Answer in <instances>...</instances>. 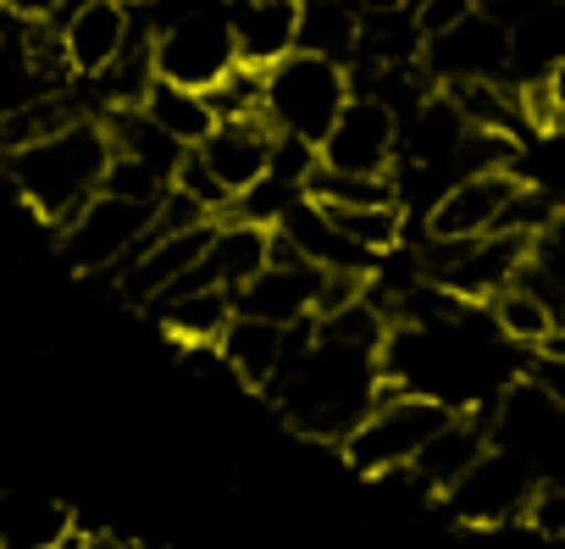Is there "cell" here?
<instances>
[{"label": "cell", "instance_id": "obj_1", "mask_svg": "<svg viewBox=\"0 0 565 549\" xmlns=\"http://www.w3.org/2000/svg\"><path fill=\"white\" fill-rule=\"evenodd\" d=\"M106 167H111V139H106V123L100 117H78L34 145H23L18 156L0 161V178L12 183V194L45 217L51 228H62L73 211H84L100 183H106Z\"/></svg>", "mask_w": 565, "mask_h": 549}, {"label": "cell", "instance_id": "obj_2", "mask_svg": "<svg viewBox=\"0 0 565 549\" xmlns=\"http://www.w3.org/2000/svg\"><path fill=\"white\" fill-rule=\"evenodd\" d=\"M455 416V405L444 400H427V394H411V389H394L383 378V394L377 405L350 427V439L339 444L344 461L361 472V477H383L394 466H411L422 455V444Z\"/></svg>", "mask_w": 565, "mask_h": 549}, {"label": "cell", "instance_id": "obj_3", "mask_svg": "<svg viewBox=\"0 0 565 549\" xmlns=\"http://www.w3.org/2000/svg\"><path fill=\"white\" fill-rule=\"evenodd\" d=\"M344 106H350V67H339V62L295 51L277 67H266V123H271V134H295L306 145H322Z\"/></svg>", "mask_w": 565, "mask_h": 549}, {"label": "cell", "instance_id": "obj_4", "mask_svg": "<svg viewBox=\"0 0 565 549\" xmlns=\"http://www.w3.org/2000/svg\"><path fill=\"white\" fill-rule=\"evenodd\" d=\"M532 261V239L521 233H482V239H433L422 255V278L455 300H493L521 278Z\"/></svg>", "mask_w": 565, "mask_h": 549}, {"label": "cell", "instance_id": "obj_5", "mask_svg": "<svg viewBox=\"0 0 565 549\" xmlns=\"http://www.w3.org/2000/svg\"><path fill=\"white\" fill-rule=\"evenodd\" d=\"M150 222H156V200H128L100 189L84 211H73L56 228V239L73 272H117L150 239Z\"/></svg>", "mask_w": 565, "mask_h": 549}, {"label": "cell", "instance_id": "obj_6", "mask_svg": "<svg viewBox=\"0 0 565 549\" xmlns=\"http://www.w3.org/2000/svg\"><path fill=\"white\" fill-rule=\"evenodd\" d=\"M422 67L433 84H504L510 67V23H499L493 12H466L460 23L427 34L422 45Z\"/></svg>", "mask_w": 565, "mask_h": 549}, {"label": "cell", "instance_id": "obj_7", "mask_svg": "<svg viewBox=\"0 0 565 549\" xmlns=\"http://www.w3.org/2000/svg\"><path fill=\"white\" fill-rule=\"evenodd\" d=\"M532 494H537V472L521 455L488 444V455L444 494V505L466 527H510V521H526Z\"/></svg>", "mask_w": 565, "mask_h": 549}, {"label": "cell", "instance_id": "obj_8", "mask_svg": "<svg viewBox=\"0 0 565 549\" xmlns=\"http://www.w3.org/2000/svg\"><path fill=\"white\" fill-rule=\"evenodd\" d=\"M317 289H322V272L311 261H300L282 233H271V261H266L260 278H249L233 295V312L255 317V323H271V328H295V323L317 317Z\"/></svg>", "mask_w": 565, "mask_h": 549}, {"label": "cell", "instance_id": "obj_9", "mask_svg": "<svg viewBox=\"0 0 565 549\" xmlns=\"http://www.w3.org/2000/svg\"><path fill=\"white\" fill-rule=\"evenodd\" d=\"M317 150H322V167H333V172L388 178L399 161V117L366 95H350V106L339 112V123L328 128V139Z\"/></svg>", "mask_w": 565, "mask_h": 549}, {"label": "cell", "instance_id": "obj_10", "mask_svg": "<svg viewBox=\"0 0 565 549\" xmlns=\"http://www.w3.org/2000/svg\"><path fill=\"white\" fill-rule=\"evenodd\" d=\"M51 29H56V40H62L67 73H73V78H95V73H106V67L128 51L134 7H128V0H73V7H67Z\"/></svg>", "mask_w": 565, "mask_h": 549}, {"label": "cell", "instance_id": "obj_11", "mask_svg": "<svg viewBox=\"0 0 565 549\" xmlns=\"http://www.w3.org/2000/svg\"><path fill=\"white\" fill-rule=\"evenodd\" d=\"M266 261H271V228H260V222H238V217H227V222L216 217V222H211V244H205L200 266L189 272V278H183L178 289L216 284V289L238 295L249 278H260V272H266Z\"/></svg>", "mask_w": 565, "mask_h": 549}, {"label": "cell", "instance_id": "obj_12", "mask_svg": "<svg viewBox=\"0 0 565 549\" xmlns=\"http://www.w3.org/2000/svg\"><path fill=\"white\" fill-rule=\"evenodd\" d=\"M515 189H521V178H510V172H471V178L449 183L444 200L427 211V239H482V233H499V217H504Z\"/></svg>", "mask_w": 565, "mask_h": 549}, {"label": "cell", "instance_id": "obj_13", "mask_svg": "<svg viewBox=\"0 0 565 549\" xmlns=\"http://www.w3.org/2000/svg\"><path fill=\"white\" fill-rule=\"evenodd\" d=\"M271 123L266 117H238V123H216L194 156L205 161V172L227 189V200H238L244 189H255L266 178V161H271Z\"/></svg>", "mask_w": 565, "mask_h": 549}, {"label": "cell", "instance_id": "obj_14", "mask_svg": "<svg viewBox=\"0 0 565 549\" xmlns=\"http://www.w3.org/2000/svg\"><path fill=\"white\" fill-rule=\"evenodd\" d=\"M466 134H471V123L460 117V106L444 89H433L416 112L399 117V156H405V167H449L455 172Z\"/></svg>", "mask_w": 565, "mask_h": 549}, {"label": "cell", "instance_id": "obj_15", "mask_svg": "<svg viewBox=\"0 0 565 549\" xmlns=\"http://www.w3.org/2000/svg\"><path fill=\"white\" fill-rule=\"evenodd\" d=\"M78 538V516L62 499L0 488V549H67Z\"/></svg>", "mask_w": 565, "mask_h": 549}, {"label": "cell", "instance_id": "obj_16", "mask_svg": "<svg viewBox=\"0 0 565 549\" xmlns=\"http://www.w3.org/2000/svg\"><path fill=\"white\" fill-rule=\"evenodd\" d=\"M482 455H488V422L455 411V416L422 444V455L411 461V472L422 477L427 494H449V488H455Z\"/></svg>", "mask_w": 565, "mask_h": 549}, {"label": "cell", "instance_id": "obj_17", "mask_svg": "<svg viewBox=\"0 0 565 549\" xmlns=\"http://www.w3.org/2000/svg\"><path fill=\"white\" fill-rule=\"evenodd\" d=\"M156 323L189 350V345H222L227 323L238 317L233 312V295L216 289V284H200V289H167L161 300H150Z\"/></svg>", "mask_w": 565, "mask_h": 549}, {"label": "cell", "instance_id": "obj_18", "mask_svg": "<svg viewBox=\"0 0 565 549\" xmlns=\"http://www.w3.org/2000/svg\"><path fill=\"white\" fill-rule=\"evenodd\" d=\"M233 367V378L244 389H271L282 361H289V328H271V323H255V317H233L222 345H216Z\"/></svg>", "mask_w": 565, "mask_h": 549}, {"label": "cell", "instance_id": "obj_19", "mask_svg": "<svg viewBox=\"0 0 565 549\" xmlns=\"http://www.w3.org/2000/svg\"><path fill=\"white\" fill-rule=\"evenodd\" d=\"M361 45V7L355 0H300V51L322 62H350Z\"/></svg>", "mask_w": 565, "mask_h": 549}, {"label": "cell", "instance_id": "obj_20", "mask_svg": "<svg viewBox=\"0 0 565 549\" xmlns=\"http://www.w3.org/2000/svg\"><path fill=\"white\" fill-rule=\"evenodd\" d=\"M161 134H172L183 150H194L211 128H216V117H211V106H205V95L200 89H178V84H150V95H145V106H139Z\"/></svg>", "mask_w": 565, "mask_h": 549}, {"label": "cell", "instance_id": "obj_21", "mask_svg": "<svg viewBox=\"0 0 565 549\" xmlns=\"http://www.w3.org/2000/svg\"><path fill=\"white\" fill-rule=\"evenodd\" d=\"M488 306H493V328H499L504 339H515V345H537V350L554 339V312H548V300L532 295L521 278H515L510 289H499Z\"/></svg>", "mask_w": 565, "mask_h": 549}, {"label": "cell", "instance_id": "obj_22", "mask_svg": "<svg viewBox=\"0 0 565 549\" xmlns=\"http://www.w3.org/2000/svg\"><path fill=\"white\" fill-rule=\"evenodd\" d=\"M333 217V228L361 244L366 255H394L405 239V211L399 205H322Z\"/></svg>", "mask_w": 565, "mask_h": 549}, {"label": "cell", "instance_id": "obj_23", "mask_svg": "<svg viewBox=\"0 0 565 549\" xmlns=\"http://www.w3.org/2000/svg\"><path fill=\"white\" fill-rule=\"evenodd\" d=\"M73 0H0V12L7 18H23V23H56Z\"/></svg>", "mask_w": 565, "mask_h": 549}, {"label": "cell", "instance_id": "obj_24", "mask_svg": "<svg viewBox=\"0 0 565 549\" xmlns=\"http://www.w3.org/2000/svg\"><path fill=\"white\" fill-rule=\"evenodd\" d=\"M532 383L565 411V356H537V367H532Z\"/></svg>", "mask_w": 565, "mask_h": 549}, {"label": "cell", "instance_id": "obj_25", "mask_svg": "<svg viewBox=\"0 0 565 549\" xmlns=\"http://www.w3.org/2000/svg\"><path fill=\"white\" fill-rule=\"evenodd\" d=\"M543 84H548V95H554V106H559V117H565V56L548 67V78H543Z\"/></svg>", "mask_w": 565, "mask_h": 549}, {"label": "cell", "instance_id": "obj_26", "mask_svg": "<svg viewBox=\"0 0 565 549\" xmlns=\"http://www.w3.org/2000/svg\"><path fill=\"white\" fill-rule=\"evenodd\" d=\"M361 12H416V0H355Z\"/></svg>", "mask_w": 565, "mask_h": 549}, {"label": "cell", "instance_id": "obj_27", "mask_svg": "<svg viewBox=\"0 0 565 549\" xmlns=\"http://www.w3.org/2000/svg\"><path fill=\"white\" fill-rule=\"evenodd\" d=\"M78 549H134V543H122V538H111V532H95V538L78 532Z\"/></svg>", "mask_w": 565, "mask_h": 549}, {"label": "cell", "instance_id": "obj_28", "mask_svg": "<svg viewBox=\"0 0 565 549\" xmlns=\"http://www.w3.org/2000/svg\"><path fill=\"white\" fill-rule=\"evenodd\" d=\"M482 12H499V7H521V0H477Z\"/></svg>", "mask_w": 565, "mask_h": 549}, {"label": "cell", "instance_id": "obj_29", "mask_svg": "<svg viewBox=\"0 0 565 549\" xmlns=\"http://www.w3.org/2000/svg\"><path fill=\"white\" fill-rule=\"evenodd\" d=\"M67 549H78V538H73V543H67Z\"/></svg>", "mask_w": 565, "mask_h": 549}]
</instances>
